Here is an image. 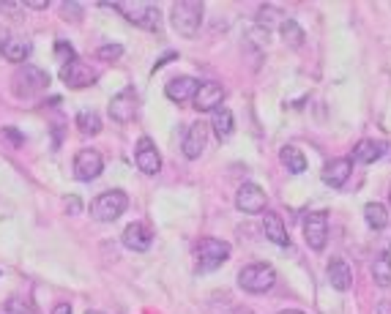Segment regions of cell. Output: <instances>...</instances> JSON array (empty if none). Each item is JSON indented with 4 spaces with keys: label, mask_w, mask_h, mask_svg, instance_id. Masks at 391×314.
<instances>
[{
    "label": "cell",
    "mask_w": 391,
    "mask_h": 314,
    "mask_svg": "<svg viewBox=\"0 0 391 314\" xmlns=\"http://www.w3.org/2000/svg\"><path fill=\"white\" fill-rule=\"evenodd\" d=\"M202 14H205V6L197 3V0H181V3H172L170 8V22L178 36L184 38H195L200 28H202Z\"/></svg>",
    "instance_id": "1"
},
{
    "label": "cell",
    "mask_w": 391,
    "mask_h": 314,
    "mask_svg": "<svg viewBox=\"0 0 391 314\" xmlns=\"http://www.w3.org/2000/svg\"><path fill=\"white\" fill-rule=\"evenodd\" d=\"M104 8H112V11L124 14L131 25H137L142 31H159L162 28V14H159L156 3L134 0V3H112V6H104Z\"/></svg>",
    "instance_id": "2"
},
{
    "label": "cell",
    "mask_w": 391,
    "mask_h": 314,
    "mask_svg": "<svg viewBox=\"0 0 391 314\" xmlns=\"http://www.w3.org/2000/svg\"><path fill=\"white\" fill-rule=\"evenodd\" d=\"M126 208H129V197H126V191H121V188H110V191H101L96 200L91 202V216H94L96 221L110 224V221H115L118 216H124Z\"/></svg>",
    "instance_id": "3"
},
{
    "label": "cell",
    "mask_w": 391,
    "mask_h": 314,
    "mask_svg": "<svg viewBox=\"0 0 391 314\" xmlns=\"http://www.w3.org/2000/svg\"><path fill=\"white\" fill-rule=\"evenodd\" d=\"M238 284L244 292H252V295H263L268 292L274 284H276V271L265 262H252L246 268H241L238 274Z\"/></svg>",
    "instance_id": "4"
},
{
    "label": "cell",
    "mask_w": 391,
    "mask_h": 314,
    "mask_svg": "<svg viewBox=\"0 0 391 314\" xmlns=\"http://www.w3.org/2000/svg\"><path fill=\"white\" fill-rule=\"evenodd\" d=\"M230 260V244L219 241V238H200L197 244V271L208 274L222 268Z\"/></svg>",
    "instance_id": "5"
},
{
    "label": "cell",
    "mask_w": 391,
    "mask_h": 314,
    "mask_svg": "<svg viewBox=\"0 0 391 314\" xmlns=\"http://www.w3.org/2000/svg\"><path fill=\"white\" fill-rule=\"evenodd\" d=\"M47 85H50V74L41 71L38 66H31V63H25L14 74V94L20 96V98H33L36 94L47 91Z\"/></svg>",
    "instance_id": "6"
},
{
    "label": "cell",
    "mask_w": 391,
    "mask_h": 314,
    "mask_svg": "<svg viewBox=\"0 0 391 314\" xmlns=\"http://www.w3.org/2000/svg\"><path fill=\"white\" fill-rule=\"evenodd\" d=\"M304 238L307 246L312 251H323L328 241V214L326 211H315L304 219Z\"/></svg>",
    "instance_id": "7"
},
{
    "label": "cell",
    "mask_w": 391,
    "mask_h": 314,
    "mask_svg": "<svg viewBox=\"0 0 391 314\" xmlns=\"http://www.w3.org/2000/svg\"><path fill=\"white\" fill-rule=\"evenodd\" d=\"M101 170H104V158H101L98 151H94V148L77 151V156H74V178L77 181H82V184L96 181L101 175Z\"/></svg>",
    "instance_id": "8"
},
{
    "label": "cell",
    "mask_w": 391,
    "mask_h": 314,
    "mask_svg": "<svg viewBox=\"0 0 391 314\" xmlns=\"http://www.w3.org/2000/svg\"><path fill=\"white\" fill-rule=\"evenodd\" d=\"M96 77H98L96 71H94L88 63L80 61V58H74V61L66 63L64 68H61V80H64L68 88H74V91L94 85V82H96Z\"/></svg>",
    "instance_id": "9"
},
{
    "label": "cell",
    "mask_w": 391,
    "mask_h": 314,
    "mask_svg": "<svg viewBox=\"0 0 391 314\" xmlns=\"http://www.w3.org/2000/svg\"><path fill=\"white\" fill-rule=\"evenodd\" d=\"M137 115V94L134 88H124L121 94L110 98V118L115 124H131Z\"/></svg>",
    "instance_id": "10"
},
{
    "label": "cell",
    "mask_w": 391,
    "mask_h": 314,
    "mask_svg": "<svg viewBox=\"0 0 391 314\" xmlns=\"http://www.w3.org/2000/svg\"><path fill=\"white\" fill-rule=\"evenodd\" d=\"M134 164L140 167V172L145 175H156L162 170V156L156 151V145L148 140V137H140L137 148H134Z\"/></svg>",
    "instance_id": "11"
},
{
    "label": "cell",
    "mask_w": 391,
    "mask_h": 314,
    "mask_svg": "<svg viewBox=\"0 0 391 314\" xmlns=\"http://www.w3.org/2000/svg\"><path fill=\"white\" fill-rule=\"evenodd\" d=\"M222 101H225V88L219 82H200L195 98H192L197 112H214L222 107Z\"/></svg>",
    "instance_id": "12"
},
{
    "label": "cell",
    "mask_w": 391,
    "mask_h": 314,
    "mask_svg": "<svg viewBox=\"0 0 391 314\" xmlns=\"http://www.w3.org/2000/svg\"><path fill=\"white\" fill-rule=\"evenodd\" d=\"M235 208L241 214H263L265 211V191L258 184H244L235 194Z\"/></svg>",
    "instance_id": "13"
},
{
    "label": "cell",
    "mask_w": 391,
    "mask_h": 314,
    "mask_svg": "<svg viewBox=\"0 0 391 314\" xmlns=\"http://www.w3.org/2000/svg\"><path fill=\"white\" fill-rule=\"evenodd\" d=\"M205 142H208V126L202 124V121H197V124H192L189 128H186L181 151H184V156L189 158V161H195V158L202 156Z\"/></svg>",
    "instance_id": "14"
},
{
    "label": "cell",
    "mask_w": 391,
    "mask_h": 314,
    "mask_svg": "<svg viewBox=\"0 0 391 314\" xmlns=\"http://www.w3.org/2000/svg\"><path fill=\"white\" fill-rule=\"evenodd\" d=\"M151 244H154V232H151V227H148V224L134 221V224H129V227L124 230V246H126V249L148 251L151 249Z\"/></svg>",
    "instance_id": "15"
},
{
    "label": "cell",
    "mask_w": 391,
    "mask_h": 314,
    "mask_svg": "<svg viewBox=\"0 0 391 314\" xmlns=\"http://www.w3.org/2000/svg\"><path fill=\"white\" fill-rule=\"evenodd\" d=\"M197 88H200V82H197L195 77H175V80H170L164 85V94H167L170 101L184 104V101H192L195 98Z\"/></svg>",
    "instance_id": "16"
},
{
    "label": "cell",
    "mask_w": 391,
    "mask_h": 314,
    "mask_svg": "<svg viewBox=\"0 0 391 314\" xmlns=\"http://www.w3.org/2000/svg\"><path fill=\"white\" fill-rule=\"evenodd\" d=\"M351 172H353V161L351 158H334V161H328L326 167H323V181L331 188H342L348 184Z\"/></svg>",
    "instance_id": "17"
},
{
    "label": "cell",
    "mask_w": 391,
    "mask_h": 314,
    "mask_svg": "<svg viewBox=\"0 0 391 314\" xmlns=\"http://www.w3.org/2000/svg\"><path fill=\"white\" fill-rule=\"evenodd\" d=\"M326 276H328V282H331V287L339 290V292L351 290V284H353V271H351V265H348L345 260H339V257H334V260L328 262Z\"/></svg>",
    "instance_id": "18"
},
{
    "label": "cell",
    "mask_w": 391,
    "mask_h": 314,
    "mask_svg": "<svg viewBox=\"0 0 391 314\" xmlns=\"http://www.w3.org/2000/svg\"><path fill=\"white\" fill-rule=\"evenodd\" d=\"M263 232H265V238H268L271 244H276V246H288V244H290L288 230H285V221H282L279 214H265V216H263Z\"/></svg>",
    "instance_id": "19"
},
{
    "label": "cell",
    "mask_w": 391,
    "mask_h": 314,
    "mask_svg": "<svg viewBox=\"0 0 391 314\" xmlns=\"http://www.w3.org/2000/svg\"><path fill=\"white\" fill-rule=\"evenodd\" d=\"M0 52H3V58L8 63H25V58L31 55V41L20 38V36H11L8 41H3Z\"/></svg>",
    "instance_id": "20"
},
{
    "label": "cell",
    "mask_w": 391,
    "mask_h": 314,
    "mask_svg": "<svg viewBox=\"0 0 391 314\" xmlns=\"http://www.w3.org/2000/svg\"><path fill=\"white\" fill-rule=\"evenodd\" d=\"M208 128H214V134L219 137V142L230 140V137H233V128H235V124H233V112H230L228 107L214 110V115H211V126H208Z\"/></svg>",
    "instance_id": "21"
},
{
    "label": "cell",
    "mask_w": 391,
    "mask_h": 314,
    "mask_svg": "<svg viewBox=\"0 0 391 314\" xmlns=\"http://www.w3.org/2000/svg\"><path fill=\"white\" fill-rule=\"evenodd\" d=\"M383 151H386V145H383V142H375V140H361L359 145L353 148V158L361 161V164H375V161H381V158H383Z\"/></svg>",
    "instance_id": "22"
},
{
    "label": "cell",
    "mask_w": 391,
    "mask_h": 314,
    "mask_svg": "<svg viewBox=\"0 0 391 314\" xmlns=\"http://www.w3.org/2000/svg\"><path fill=\"white\" fill-rule=\"evenodd\" d=\"M279 161L288 167V172H293V175H301L304 170H307V156L295 148V145H285L282 151H279Z\"/></svg>",
    "instance_id": "23"
},
{
    "label": "cell",
    "mask_w": 391,
    "mask_h": 314,
    "mask_svg": "<svg viewBox=\"0 0 391 314\" xmlns=\"http://www.w3.org/2000/svg\"><path fill=\"white\" fill-rule=\"evenodd\" d=\"M364 219L372 230H383L389 224V211L383 202H367L364 205Z\"/></svg>",
    "instance_id": "24"
},
{
    "label": "cell",
    "mask_w": 391,
    "mask_h": 314,
    "mask_svg": "<svg viewBox=\"0 0 391 314\" xmlns=\"http://www.w3.org/2000/svg\"><path fill=\"white\" fill-rule=\"evenodd\" d=\"M372 279L378 287H389L391 284V257L389 254H378L372 262Z\"/></svg>",
    "instance_id": "25"
},
{
    "label": "cell",
    "mask_w": 391,
    "mask_h": 314,
    "mask_svg": "<svg viewBox=\"0 0 391 314\" xmlns=\"http://www.w3.org/2000/svg\"><path fill=\"white\" fill-rule=\"evenodd\" d=\"M279 33H282V41H285V44H290L293 50H298V47L304 44V38H307L304 31H301V25H298L295 20H285V22L279 25Z\"/></svg>",
    "instance_id": "26"
},
{
    "label": "cell",
    "mask_w": 391,
    "mask_h": 314,
    "mask_svg": "<svg viewBox=\"0 0 391 314\" xmlns=\"http://www.w3.org/2000/svg\"><path fill=\"white\" fill-rule=\"evenodd\" d=\"M77 128L82 131V134H98L101 131V118H98V112L94 110H80L77 112Z\"/></svg>",
    "instance_id": "27"
},
{
    "label": "cell",
    "mask_w": 391,
    "mask_h": 314,
    "mask_svg": "<svg viewBox=\"0 0 391 314\" xmlns=\"http://www.w3.org/2000/svg\"><path fill=\"white\" fill-rule=\"evenodd\" d=\"M96 55L101 61H115V58L124 55V47H121V44H104V47H98Z\"/></svg>",
    "instance_id": "28"
},
{
    "label": "cell",
    "mask_w": 391,
    "mask_h": 314,
    "mask_svg": "<svg viewBox=\"0 0 391 314\" xmlns=\"http://www.w3.org/2000/svg\"><path fill=\"white\" fill-rule=\"evenodd\" d=\"M0 314H36L31 309V306H28V304H22V301H17V298H11V301H8V304H6V309H3V312Z\"/></svg>",
    "instance_id": "29"
},
{
    "label": "cell",
    "mask_w": 391,
    "mask_h": 314,
    "mask_svg": "<svg viewBox=\"0 0 391 314\" xmlns=\"http://www.w3.org/2000/svg\"><path fill=\"white\" fill-rule=\"evenodd\" d=\"M61 14H64L66 20L71 17V22H80L82 20V6L80 3H64L61 6Z\"/></svg>",
    "instance_id": "30"
},
{
    "label": "cell",
    "mask_w": 391,
    "mask_h": 314,
    "mask_svg": "<svg viewBox=\"0 0 391 314\" xmlns=\"http://www.w3.org/2000/svg\"><path fill=\"white\" fill-rule=\"evenodd\" d=\"M55 55H58V61L64 63V66L74 61V50H71L66 41H58V44H55Z\"/></svg>",
    "instance_id": "31"
},
{
    "label": "cell",
    "mask_w": 391,
    "mask_h": 314,
    "mask_svg": "<svg viewBox=\"0 0 391 314\" xmlns=\"http://www.w3.org/2000/svg\"><path fill=\"white\" fill-rule=\"evenodd\" d=\"M249 38H252L258 47L268 44V28H252V31H249Z\"/></svg>",
    "instance_id": "32"
},
{
    "label": "cell",
    "mask_w": 391,
    "mask_h": 314,
    "mask_svg": "<svg viewBox=\"0 0 391 314\" xmlns=\"http://www.w3.org/2000/svg\"><path fill=\"white\" fill-rule=\"evenodd\" d=\"M0 11H6V14H11V17H17L20 11H25V3H0Z\"/></svg>",
    "instance_id": "33"
},
{
    "label": "cell",
    "mask_w": 391,
    "mask_h": 314,
    "mask_svg": "<svg viewBox=\"0 0 391 314\" xmlns=\"http://www.w3.org/2000/svg\"><path fill=\"white\" fill-rule=\"evenodd\" d=\"M0 137H6V140H11L14 145H22V137H20L17 131H14V126H8V128H3V134H0Z\"/></svg>",
    "instance_id": "34"
},
{
    "label": "cell",
    "mask_w": 391,
    "mask_h": 314,
    "mask_svg": "<svg viewBox=\"0 0 391 314\" xmlns=\"http://www.w3.org/2000/svg\"><path fill=\"white\" fill-rule=\"evenodd\" d=\"M25 8H33V11H44V8H50V0H25Z\"/></svg>",
    "instance_id": "35"
},
{
    "label": "cell",
    "mask_w": 391,
    "mask_h": 314,
    "mask_svg": "<svg viewBox=\"0 0 391 314\" xmlns=\"http://www.w3.org/2000/svg\"><path fill=\"white\" fill-rule=\"evenodd\" d=\"M375 314H391V301H381L375 306Z\"/></svg>",
    "instance_id": "36"
},
{
    "label": "cell",
    "mask_w": 391,
    "mask_h": 314,
    "mask_svg": "<svg viewBox=\"0 0 391 314\" xmlns=\"http://www.w3.org/2000/svg\"><path fill=\"white\" fill-rule=\"evenodd\" d=\"M52 314H71V306H68V304H55Z\"/></svg>",
    "instance_id": "37"
},
{
    "label": "cell",
    "mask_w": 391,
    "mask_h": 314,
    "mask_svg": "<svg viewBox=\"0 0 391 314\" xmlns=\"http://www.w3.org/2000/svg\"><path fill=\"white\" fill-rule=\"evenodd\" d=\"M228 314H255L252 309H246V306H233Z\"/></svg>",
    "instance_id": "38"
},
{
    "label": "cell",
    "mask_w": 391,
    "mask_h": 314,
    "mask_svg": "<svg viewBox=\"0 0 391 314\" xmlns=\"http://www.w3.org/2000/svg\"><path fill=\"white\" fill-rule=\"evenodd\" d=\"M279 314H304V312H298V309H285V312H279Z\"/></svg>",
    "instance_id": "39"
},
{
    "label": "cell",
    "mask_w": 391,
    "mask_h": 314,
    "mask_svg": "<svg viewBox=\"0 0 391 314\" xmlns=\"http://www.w3.org/2000/svg\"><path fill=\"white\" fill-rule=\"evenodd\" d=\"M85 314H101V312H85Z\"/></svg>",
    "instance_id": "40"
},
{
    "label": "cell",
    "mask_w": 391,
    "mask_h": 314,
    "mask_svg": "<svg viewBox=\"0 0 391 314\" xmlns=\"http://www.w3.org/2000/svg\"><path fill=\"white\" fill-rule=\"evenodd\" d=\"M389 200H391V194H389Z\"/></svg>",
    "instance_id": "41"
}]
</instances>
